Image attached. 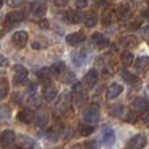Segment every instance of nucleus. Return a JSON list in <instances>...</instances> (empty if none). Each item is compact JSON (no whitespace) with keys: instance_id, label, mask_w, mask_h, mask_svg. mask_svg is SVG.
Instances as JSON below:
<instances>
[{"instance_id":"obj_1","label":"nucleus","mask_w":149,"mask_h":149,"mask_svg":"<svg viewBox=\"0 0 149 149\" xmlns=\"http://www.w3.org/2000/svg\"><path fill=\"white\" fill-rule=\"evenodd\" d=\"M13 71H15V76H13L15 85H17V86L25 85L26 81H28V70L21 64H16L13 67Z\"/></svg>"},{"instance_id":"obj_2","label":"nucleus","mask_w":149,"mask_h":149,"mask_svg":"<svg viewBox=\"0 0 149 149\" xmlns=\"http://www.w3.org/2000/svg\"><path fill=\"white\" fill-rule=\"evenodd\" d=\"M148 144V137L144 134H137L128 140L127 149H144Z\"/></svg>"},{"instance_id":"obj_3","label":"nucleus","mask_w":149,"mask_h":149,"mask_svg":"<svg viewBox=\"0 0 149 149\" xmlns=\"http://www.w3.org/2000/svg\"><path fill=\"white\" fill-rule=\"evenodd\" d=\"M84 120L86 123H90V124H94L100 120V111H98V106L97 105H92L89 106L88 109H85L84 114Z\"/></svg>"},{"instance_id":"obj_4","label":"nucleus","mask_w":149,"mask_h":149,"mask_svg":"<svg viewBox=\"0 0 149 149\" xmlns=\"http://www.w3.org/2000/svg\"><path fill=\"white\" fill-rule=\"evenodd\" d=\"M22 20H25V13L22 10H13V12H9L5 17L4 25L7 29H10V26L15 25L17 22H21Z\"/></svg>"},{"instance_id":"obj_5","label":"nucleus","mask_w":149,"mask_h":149,"mask_svg":"<svg viewBox=\"0 0 149 149\" xmlns=\"http://www.w3.org/2000/svg\"><path fill=\"white\" fill-rule=\"evenodd\" d=\"M28 33L25 30H18L12 36V43L18 49H22L26 43H28Z\"/></svg>"},{"instance_id":"obj_6","label":"nucleus","mask_w":149,"mask_h":149,"mask_svg":"<svg viewBox=\"0 0 149 149\" xmlns=\"http://www.w3.org/2000/svg\"><path fill=\"white\" fill-rule=\"evenodd\" d=\"M97 80H98V72L95 70H89L86 72V74L82 77V85H84L86 89H90V88L94 86Z\"/></svg>"},{"instance_id":"obj_7","label":"nucleus","mask_w":149,"mask_h":149,"mask_svg":"<svg viewBox=\"0 0 149 149\" xmlns=\"http://www.w3.org/2000/svg\"><path fill=\"white\" fill-rule=\"evenodd\" d=\"M85 39H86V37L82 31H74V33H71L65 37V42L71 46H77V45L82 43Z\"/></svg>"},{"instance_id":"obj_8","label":"nucleus","mask_w":149,"mask_h":149,"mask_svg":"<svg viewBox=\"0 0 149 149\" xmlns=\"http://www.w3.org/2000/svg\"><path fill=\"white\" fill-rule=\"evenodd\" d=\"M132 107L136 113H144L149 110V101L145 97H137L132 103Z\"/></svg>"},{"instance_id":"obj_9","label":"nucleus","mask_w":149,"mask_h":149,"mask_svg":"<svg viewBox=\"0 0 149 149\" xmlns=\"http://www.w3.org/2000/svg\"><path fill=\"white\" fill-rule=\"evenodd\" d=\"M92 42L95 45V47H97L98 50L106 49V47L109 46V43H110L109 39L101 33H93L92 34Z\"/></svg>"},{"instance_id":"obj_10","label":"nucleus","mask_w":149,"mask_h":149,"mask_svg":"<svg viewBox=\"0 0 149 149\" xmlns=\"http://www.w3.org/2000/svg\"><path fill=\"white\" fill-rule=\"evenodd\" d=\"M17 119L25 124H29L34 120V111L29 107H25L17 114Z\"/></svg>"},{"instance_id":"obj_11","label":"nucleus","mask_w":149,"mask_h":149,"mask_svg":"<svg viewBox=\"0 0 149 149\" xmlns=\"http://www.w3.org/2000/svg\"><path fill=\"white\" fill-rule=\"evenodd\" d=\"M15 140H16V135L12 130H5V131H3L1 135H0V143H1V145L4 148L9 147Z\"/></svg>"},{"instance_id":"obj_12","label":"nucleus","mask_w":149,"mask_h":149,"mask_svg":"<svg viewBox=\"0 0 149 149\" xmlns=\"http://www.w3.org/2000/svg\"><path fill=\"white\" fill-rule=\"evenodd\" d=\"M84 18V15H82L80 10H68L65 13V20H67L68 24H72V25H76V24H80Z\"/></svg>"},{"instance_id":"obj_13","label":"nucleus","mask_w":149,"mask_h":149,"mask_svg":"<svg viewBox=\"0 0 149 149\" xmlns=\"http://www.w3.org/2000/svg\"><path fill=\"white\" fill-rule=\"evenodd\" d=\"M135 68H136V71H139V72L141 73H147L149 72V56H140L136 59V62H135Z\"/></svg>"},{"instance_id":"obj_14","label":"nucleus","mask_w":149,"mask_h":149,"mask_svg":"<svg viewBox=\"0 0 149 149\" xmlns=\"http://www.w3.org/2000/svg\"><path fill=\"white\" fill-rule=\"evenodd\" d=\"M58 94V90L54 85L50 82V84H46L43 85V90H42V95L46 101H52Z\"/></svg>"},{"instance_id":"obj_15","label":"nucleus","mask_w":149,"mask_h":149,"mask_svg":"<svg viewBox=\"0 0 149 149\" xmlns=\"http://www.w3.org/2000/svg\"><path fill=\"white\" fill-rule=\"evenodd\" d=\"M122 92H123V86H122V85L111 84L110 86L107 88V90H106V98H107V100H114V98H116L118 95H120Z\"/></svg>"},{"instance_id":"obj_16","label":"nucleus","mask_w":149,"mask_h":149,"mask_svg":"<svg viewBox=\"0 0 149 149\" xmlns=\"http://www.w3.org/2000/svg\"><path fill=\"white\" fill-rule=\"evenodd\" d=\"M30 10L34 16H39V17H41V16H43L45 13H46L47 7H46V4H43V3H41V1H34V3H31V5H30Z\"/></svg>"},{"instance_id":"obj_17","label":"nucleus","mask_w":149,"mask_h":149,"mask_svg":"<svg viewBox=\"0 0 149 149\" xmlns=\"http://www.w3.org/2000/svg\"><path fill=\"white\" fill-rule=\"evenodd\" d=\"M82 20H84V24L86 28H93V26H95L98 22V16L95 12H88L86 15L84 16Z\"/></svg>"},{"instance_id":"obj_18","label":"nucleus","mask_w":149,"mask_h":149,"mask_svg":"<svg viewBox=\"0 0 149 149\" xmlns=\"http://www.w3.org/2000/svg\"><path fill=\"white\" fill-rule=\"evenodd\" d=\"M28 103L31 109H39L42 106V103H43V98L41 95L33 93V94H30L28 97Z\"/></svg>"},{"instance_id":"obj_19","label":"nucleus","mask_w":149,"mask_h":149,"mask_svg":"<svg viewBox=\"0 0 149 149\" xmlns=\"http://www.w3.org/2000/svg\"><path fill=\"white\" fill-rule=\"evenodd\" d=\"M37 76H38V79L43 82V85H46V84H50V82H51L50 79H51L52 73H51V71H50V68H41V70L37 72Z\"/></svg>"},{"instance_id":"obj_20","label":"nucleus","mask_w":149,"mask_h":149,"mask_svg":"<svg viewBox=\"0 0 149 149\" xmlns=\"http://www.w3.org/2000/svg\"><path fill=\"white\" fill-rule=\"evenodd\" d=\"M94 130H95V127L90 123L79 124V134L81 135V136H89V135H92L93 132H94Z\"/></svg>"},{"instance_id":"obj_21","label":"nucleus","mask_w":149,"mask_h":149,"mask_svg":"<svg viewBox=\"0 0 149 149\" xmlns=\"http://www.w3.org/2000/svg\"><path fill=\"white\" fill-rule=\"evenodd\" d=\"M122 45H123V47H126V49H132V47H136L137 45H139V41H137V38L134 36H127L122 39Z\"/></svg>"},{"instance_id":"obj_22","label":"nucleus","mask_w":149,"mask_h":149,"mask_svg":"<svg viewBox=\"0 0 149 149\" xmlns=\"http://www.w3.org/2000/svg\"><path fill=\"white\" fill-rule=\"evenodd\" d=\"M102 140L106 145H113L115 143V132L113 130H106L102 135Z\"/></svg>"},{"instance_id":"obj_23","label":"nucleus","mask_w":149,"mask_h":149,"mask_svg":"<svg viewBox=\"0 0 149 149\" xmlns=\"http://www.w3.org/2000/svg\"><path fill=\"white\" fill-rule=\"evenodd\" d=\"M122 77H123V80L127 84H136V82H139V77L134 72H130V71H127V70H124L123 72H122Z\"/></svg>"},{"instance_id":"obj_24","label":"nucleus","mask_w":149,"mask_h":149,"mask_svg":"<svg viewBox=\"0 0 149 149\" xmlns=\"http://www.w3.org/2000/svg\"><path fill=\"white\" fill-rule=\"evenodd\" d=\"M134 54H131L130 51H123L120 55V60H122V64L126 65V67H130V65L134 64Z\"/></svg>"},{"instance_id":"obj_25","label":"nucleus","mask_w":149,"mask_h":149,"mask_svg":"<svg viewBox=\"0 0 149 149\" xmlns=\"http://www.w3.org/2000/svg\"><path fill=\"white\" fill-rule=\"evenodd\" d=\"M8 90H9V82L5 77H1L0 79V100L7 97Z\"/></svg>"},{"instance_id":"obj_26","label":"nucleus","mask_w":149,"mask_h":149,"mask_svg":"<svg viewBox=\"0 0 149 149\" xmlns=\"http://www.w3.org/2000/svg\"><path fill=\"white\" fill-rule=\"evenodd\" d=\"M130 8L127 7L126 4H122L119 5L118 8H116V16H118L119 20H124V18H127L130 16Z\"/></svg>"},{"instance_id":"obj_27","label":"nucleus","mask_w":149,"mask_h":149,"mask_svg":"<svg viewBox=\"0 0 149 149\" xmlns=\"http://www.w3.org/2000/svg\"><path fill=\"white\" fill-rule=\"evenodd\" d=\"M62 77V81L64 84H74L76 82V76H74L73 72H70V71H64L63 73L59 74Z\"/></svg>"},{"instance_id":"obj_28","label":"nucleus","mask_w":149,"mask_h":149,"mask_svg":"<svg viewBox=\"0 0 149 149\" xmlns=\"http://www.w3.org/2000/svg\"><path fill=\"white\" fill-rule=\"evenodd\" d=\"M50 71H51V73L54 76H59L60 73H63L65 71V64L63 62H58L50 67Z\"/></svg>"},{"instance_id":"obj_29","label":"nucleus","mask_w":149,"mask_h":149,"mask_svg":"<svg viewBox=\"0 0 149 149\" xmlns=\"http://www.w3.org/2000/svg\"><path fill=\"white\" fill-rule=\"evenodd\" d=\"M124 113V107L122 105H114L113 107L109 109V114L114 118H118V116H122Z\"/></svg>"},{"instance_id":"obj_30","label":"nucleus","mask_w":149,"mask_h":149,"mask_svg":"<svg viewBox=\"0 0 149 149\" xmlns=\"http://www.w3.org/2000/svg\"><path fill=\"white\" fill-rule=\"evenodd\" d=\"M102 24L103 25H110L111 22H113V9H110V8H107V9H105V12L102 13Z\"/></svg>"},{"instance_id":"obj_31","label":"nucleus","mask_w":149,"mask_h":149,"mask_svg":"<svg viewBox=\"0 0 149 149\" xmlns=\"http://www.w3.org/2000/svg\"><path fill=\"white\" fill-rule=\"evenodd\" d=\"M84 60H85V52L77 51V52H74V54L72 55V62H73L74 65H77V67L82 65Z\"/></svg>"},{"instance_id":"obj_32","label":"nucleus","mask_w":149,"mask_h":149,"mask_svg":"<svg viewBox=\"0 0 149 149\" xmlns=\"http://www.w3.org/2000/svg\"><path fill=\"white\" fill-rule=\"evenodd\" d=\"M34 119L37 122V126H45L47 122V114L43 113V111H39L38 114H34Z\"/></svg>"},{"instance_id":"obj_33","label":"nucleus","mask_w":149,"mask_h":149,"mask_svg":"<svg viewBox=\"0 0 149 149\" xmlns=\"http://www.w3.org/2000/svg\"><path fill=\"white\" fill-rule=\"evenodd\" d=\"M20 145L21 147H25V149H33L34 141L28 136H20Z\"/></svg>"},{"instance_id":"obj_34","label":"nucleus","mask_w":149,"mask_h":149,"mask_svg":"<svg viewBox=\"0 0 149 149\" xmlns=\"http://www.w3.org/2000/svg\"><path fill=\"white\" fill-rule=\"evenodd\" d=\"M84 148L85 149H100L101 144L97 141V140H88V141H85Z\"/></svg>"},{"instance_id":"obj_35","label":"nucleus","mask_w":149,"mask_h":149,"mask_svg":"<svg viewBox=\"0 0 149 149\" xmlns=\"http://www.w3.org/2000/svg\"><path fill=\"white\" fill-rule=\"evenodd\" d=\"M126 120L128 122V123H135V122L137 120V113L136 111H127Z\"/></svg>"},{"instance_id":"obj_36","label":"nucleus","mask_w":149,"mask_h":149,"mask_svg":"<svg viewBox=\"0 0 149 149\" xmlns=\"http://www.w3.org/2000/svg\"><path fill=\"white\" fill-rule=\"evenodd\" d=\"M74 7L77 9H84V8L88 7V0H76L74 1Z\"/></svg>"},{"instance_id":"obj_37","label":"nucleus","mask_w":149,"mask_h":149,"mask_svg":"<svg viewBox=\"0 0 149 149\" xmlns=\"http://www.w3.org/2000/svg\"><path fill=\"white\" fill-rule=\"evenodd\" d=\"M9 116V109L7 106H0V119Z\"/></svg>"},{"instance_id":"obj_38","label":"nucleus","mask_w":149,"mask_h":149,"mask_svg":"<svg viewBox=\"0 0 149 149\" xmlns=\"http://www.w3.org/2000/svg\"><path fill=\"white\" fill-rule=\"evenodd\" d=\"M24 0H8V4L10 5V7H18V5L22 4Z\"/></svg>"},{"instance_id":"obj_39","label":"nucleus","mask_w":149,"mask_h":149,"mask_svg":"<svg viewBox=\"0 0 149 149\" xmlns=\"http://www.w3.org/2000/svg\"><path fill=\"white\" fill-rule=\"evenodd\" d=\"M56 7H65L68 4V0H54Z\"/></svg>"},{"instance_id":"obj_40","label":"nucleus","mask_w":149,"mask_h":149,"mask_svg":"<svg viewBox=\"0 0 149 149\" xmlns=\"http://www.w3.org/2000/svg\"><path fill=\"white\" fill-rule=\"evenodd\" d=\"M38 25L41 26L42 29H49V28H50V25H49V21H47V20H42V21H39V22H38Z\"/></svg>"},{"instance_id":"obj_41","label":"nucleus","mask_w":149,"mask_h":149,"mask_svg":"<svg viewBox=\"0 0 149 149\" xmlns=\"http://www.w3.org/2000/svg\"><path fill=\"white\" fill-rule=\"evenodd\" d=\"M58 135H59V132H55V130H51V131L49 132V135H47V137H49V139H56L58 137Z\"/></svg>"},{"instance_id":"obj_42","label":"nucleus","mask_w":149,"mask_h":149,"mask_svg":"<svg viewBox=\"0 0 149 149\" xmlns=\"http://www.w3.org/2000/svg\"><path fill=\"white\" fill-rule=\"evenodd\" d=\"M5 63H7V59H5L3 55H0V65H4Z\"/></svg>"},{"instance_id":"obj_43","label":"nucleus","mask_w":149,"mask_h":149,"mask_svg":"<svg viewBox=\"0 0 149 149\" xmlns=\"http://www.w3.org/2000/svg\"><path fill=\"white\" fill-rule=\"evenodd\" d=\"M36 88H37V85H36V84H31V85H30V88H29V92H30V93H34Z\"/></svg>"},{"instance_id":"obj_44","label":"nucleus","mask_w":149,"mask_h":149,"mask_svg":"<svg viewBox=\"0 0 149 149\" xmlns=\"http://www.w3.org/2000/svg\"><path fill=\"white\" fill-rule=\"evenodd\" d=\"M95 3H97L98 5H102V4H105L106 3V0H95Z\"/></svg>"},{"instance_id":"obj_45","label":"nucleus","mask_w":149,"mask_h":149,"mask_svg":"<svg viewBox=\"0 0 149 149\" xmlns=\"http://www.w3.org/2000/svg\"><path fill=\"white\" fill-rule=\"evenodd\" d=\"M144 16L149 20V10H145V12H144Z\"/></svg>"},{"instance_id":"obj_46","label":"nucleus","mask_w":149,"mask_h":149,"mask_svg":"<svg viewBox=\"0 0 149 149\" xmlns=\"http://www.w3.org/2000/svg\"><path fill=\"white\" fill-rule=\"evenodd\" d=\"M72 149H82V148H81V147H80V145H74V147H73Z\"/></svg>"},{"instance_id":"obj_47","label":"nucleus","mask_w":149,"mask_h":149,"mask_svg":"<svg viewBox=\"0 0 149 149\" xmlns=\"http://www.w3.org/2000/svg\"><path fill=\"white\" fill-rule=\"evenodd\" d=\"M3 3H4V0H0V8L3 7Z\"/></svg>"},{"instance_id":"obj_48","label":"nucleus","mask_w":149,"mask_h":149,"mask_svg":"<svg viewBox=\"0 0 149 149\" xmlns=\"http://www.w3.org/2000/svg\"><path fill=\"white\" fill-rule=\"evenodd\" d=\"M147 122L149 123V113H148V115H147Z\"/></svg>"},{"instance_id":"obj_49","label":"nucleus","mask_w":149,"mask_h":149,"mask_svg":"<svg viewBox=\"0 0 149 149\" xmlns=\"http://www.w3.org/2000/svg\"><path fill=\"white\" fill-rule=\"evenodd\" d=\"M13 149H22V148H21V147H15Z\"/></svg>"},{"instance_id":"obj_50","label":"nucleus","mask_w":149,"mask_h":149,"mask_svg":"<svg viewBox=\"0 0 149 149\" xmlns=\"http://www.w3.org/2000/svg\"><path fill=\"white\" fill-rule=\"evenodd\" d=\"M147 3H148V5H149V0H147Z\"/></svg>"},{"instance_id":"obj_51","label":"nucleus","mask_w":149,"mask_h":149,"mask_svg":"<svg viewBox=\"0 0 149 149\" xmlns=\"http://www.w3.org/2000/svg\"><path fill=\"white\" fill-rule=\"evenodd\" d=\"M148 89H149V82H148Z\"/></svg>"}]
</instances>
